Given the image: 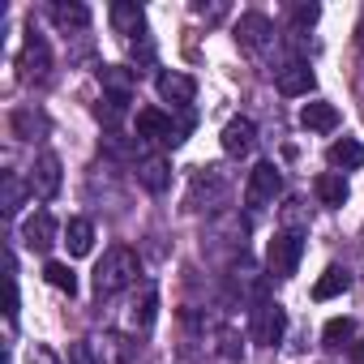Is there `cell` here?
Here are the masks:
<instances>
[{"label":"cell","instance_id":"obj_1","mask_svg":"<svg viewBox=\"0 0 364 364\" xmlns=\"http://www.w3.org/2000/svg\"><path fill=\"white\" fill-rule=\"evenodd\" d=\"M133 279H137V253L124 249V245H112V249L99 257V266H95V291H99V296H116V291H124Z\"/></svg>","mask_w":364,"mask_h":364},{"label":"cell","instance_id":"obj_2","mask_svg":"<svg viewBox=\"0 0 364 364\" xmlns=\"http://www.w3.org/2000/svg\"><path fill=\"white\" fill-rule=\"evenodd\" d=\"M133 343L124 334H103V338H82L69 351V364H129Z\"/></svg>","mask_w":364,"mask_h":364},{"label":"cell","instance_id":"obj_3","mask_svg":"<svg viewBox=\"0 0 364 364\" xmlns=\"http://www.w3.org/2000/svg\"><path fill=\"white\" fill-rule=\"evenodd\" d=\"M185 133H189V120L176 124L163 107H141V112H137V137H146V141L180 146V141H185Z\"/></svg>","mask_w":364,"mask_h":364},{"label":"cell","instance_id":"obj_4","mask_svg":"<svg viewBox=\"0 0 364 364\" xmlns=\"http://www.w3.org/2000/svg\"><path fill=\"white\" fill-rule=\"evenodd\" d=\"M300 257H304V240H300L296 232H274V240H270V249H266L270 274H274V279H291L296 266H300Z\"/></svg>","mask_w":364,"mask_h":364},{"label":"cell","instance_id":"obj_5","mask_svg":"<svg viewBox=\"0 0 364 364\" xmlns=\"http://www.w3.org/2000/svg\"><path fill=\"white\" fill-rule=\"evenodd\" d=\"M279 189H283V176H279V167H274V163H257V167L249 171L245 202H249L253 210H262V206H270V202L279 198Z\"/></svg>","mask_w":364,"mask_h":364},{"label":"cell","instance_id":"obj_6","mask_svg":"<svg viewBox=\"0 0 364 364\" xmlns=\"http://www.w3.org/2000/svg\"><path fill=\"white\" fill-rule=\"evenodd\" d=\"M283 334H287V313H283V304H274V300H262V304L253 309V343H262V347H274Z\"/></svg>","mask_w":364,"mask_h":364},{"label":"cell","instance_id":"obj_7","mask_svg":"<svg viewBox=\"0 0 364 364\" xmlns=\"http://www.w3.org/2000/svg\"><path fill=\"white\" fill-rule=\"evenodd\" d=\"M56 236H60V228H56V219H52L48 210H35V215L22 223V245H26L31 253H48V249L56 245Z\"/></svg>","mask_w":364,"mask_h":364},{"label":"cell","instance_id":"obj_8","mask_svg":"<svg viewBox=\"0 0 364 364\" xmlns=\"http://www.w3.org/2000/svg\"><path fill=\"white\" fill-rule=\"evenodd\" d=\"M48 73H52V52H48V43H43V35H26V48H22V77L26 82H48Z\"/></svg>","mask_w":364,"mask_h":364},{"label":"cell","instance_id":"obj_9","mask_svg":"<svg viewBox=\"0 0 364 364\" xmlns=\"http://www.w3.org/2000/svg\"><path fill=\"white\" fill-rule=\"evenodd\" d=\"M159 99L163 103H171V107H189L193 103V95H198V82L189 77V73H176V69H167V73H159Z\"/></svg>","mask_w":364,"mask_h":364},{"label":"cell","instance_id":"obj_10","mask_svg":"<svg viewBox=\"0 0 364 364\" xmlns=\"http://www.w3.org/2000/svg\"><path fill=\"white\" fill-rule=\"evenodd\" d=\"M31 193L35 198H56L60 193V159L56 154H39L35 167H31Z\"/></svg>","mask_w":364,"mask_h":364},{"label":"cell","instance_id":"obj_11","mask_svg":"<svg viewBox=\"0 0 364 364\" xmlns=\"http://www.w3.org/2000/svg\"><path fill=\"white\" fill-rule=\"evenodd\" d=\"M274 86H279V95H309L313 90V69L304 65V60H287L283 69H274Z\"/></svg>","mask_w":364,"mask_h":364},{"label":"cell","instance_id":"obj_12","mask_svg":"<svg viewBox=\"0 0 364 364\" xmlns=\"http://www.w3.org/2000/svg\"><path fill=\"white\" fill-rule=\"evenodd\" d=\"M223 150L228 154H249L253 146H257V129H253V120L249 116H232L228 124H223Z\"/></svg>","mask_w":364,"mask_h":364},{"label":"cell","instance_id":"obj_13","mask_svg":"<svg viewBox=\"0 0 364 364\" xmlns=\"http://www.w3.org/2000/svg\"><path fill=\"white\" fill-rule=\"evenodd\" d=\"M300 124L313 129V133H334L338 129V107L326 103V99H313V103L300 107Z\"/></svg>","mask_w":364,"mask_h":364},{"label":"cell","instance_id":"obj_14","mask_svg":"<svg viewBox=\"0 0 364 364\" xmlns=\"http://www.w3.org/2000/svg\"><path fill=\"white\" fill-rule=\"evenodd\" d=\"M137 180L150 189V193H163L171 185V163L163 154H150V159H137Z\"/></svg>","mask_w":364,"mask_h":364},{"label":"cell","instance_id":"obj_15","mask_svg":"<svg viewBox=\"0 0 364 364\" xmlns=\"http://www.w3.org/2000/svg\"><path fill=\"white\" fill-rule=\"evenodd\" d=\"M270 35H274V26H270L262 14H245V18L236 22V39H240L245 48H266Z\"/></svg>","mask_w":364,"mask_h":364},{"label":"cell","instance_id":"obj_16","mask_svg":"<svg viewBox=\"0 0 364 364\" xmlns=\"http://www.w3.org/2000/svg\"><path fill=\"white\" fill-rule=\"evenodd\" d=\"M326 159H330V167H338V171H355V167H364V146H360L355 137H338V141L326 150Z\"/></svg>","mask_w":364,"mask_h":364},{"label":"cell","instance_id":"obj_17","mask_svg":"<svg viewBox=\"0 0 364 364\" xmlns=\"http://www.w3.org/2000/svg\"><path fill=\"white\" fill-rule=\"evenodd\" d=\"M112 26H116V35L133 39V35L146 31V14L137 5H129V0H116V5H112Z\"/></svg>","mask_w":364,"mask_h":364},{"label":"cell","instance_id":"obj_18","mask_svg":"<svg viewBox=\"0 0 364 364\" xmlns=\"http://www.w3.org/2000/svg\"><path fill=\"white\" fill-rule=\"evenodd\" d=\"M99 86H103V95L129 99V95H133V69H124V65H103V69H99Z\"/></svg>","mask_w":364,"mask_h":364},{"label":"cell","instance_id":"obj_19","mask_svg":"<svg viewBox=\"0 0 364 364\" xmlns=\"http://www.w3.org/2000/svg\"><path fill=\"white\" fill-rule=\"evenodd\" d=\"M65 245H69L73 257H86V253L95 249V228H90V219H69V223H65Z\"/></svg>","mask_w":364,"mask_h":364},{"label":"cell","instance_id":"obj_20","mask_svg":"<svg viewBox=\"0 0 364 364\" xmlns=\"http://www.w3.org/2000/svg\"><path fill=\"white\" fill-rule=\"evenodd\" d=\"M347 287H351V274L338 270V266H330V270L313 283V300H334V296H343Z\"/></svg>","mask_w":364,"mask_h":364},{"label":"cell","instance_id":"obj_21","mask_svg":"<svg viewBox=\"0 0 364 364\" xmlns=\"http://www.w3.org/2000/svg\"><path fill=\"white\" fill-rule=\"evenodd\" d=\"M317 198H321V206H343L347 202V180H343V171L317 176Z\"/></svg>","mask_w":364,"mask_h":364},{"label":"cell","instance_id":"obj_22","mask_svg":"<svg viewBox=\"0 0 364 364\" xmlns=\"http://www.w3.org/2000/svg\"><path fill=\"white\" fill-rule=\"evenodd\" d=\"M26 193H31V180H22V176H5V185H0V206H5V215H18L22 202H26Z\"/></svg>","mask_w":364,"mask_h":364},{"label":"cell","instance_id":"obj_23","mask_svg":"<svg viewBox=\"0 0 364 364\" xmlns=\"http://www.w3.org/2000/svg\"><path fill=\"white\" fill-rule=\"evenodd\" d=\"M321 338H326V347H355V321L351 317H330Z\"/></svg>","mask_w":364,"mask_h":364},{"label":"cell","instance_id":"obj_24","mask_svg":"<svg viewBox=\"0 0 364 364\" xmlns=\"http://www.w3.org/2000/svg\"><path fill=\"white\" fill-rule=\"evenodd\" d=\"M52 18H56V26H65V31H86L90 26V9L86 5H52Z\"/></svg>","mask_w":364,"mask_h":364},{"label":"cell","instance_id":"obj_25","mask_svg":"<svg viewBox=\"0 0 364 364\" xmlns=\"http://www.w3.org/2000/svg\"><path fill=\"white\" fill-rule=\"evenodd\" d=\"M43 279H48L56 291H65V296H77V274H73L65 262H48V266H43Z\"/></svg>","mask_w":364,"mask_h":364},{"label":"cell","instance_id":"obj_26","mask_svg":"<svg viewBox=\"0 0 364 364\" xmlns=\"http://www.w3.org/2000/svg\"><path fill=\"white\" fill-rule=\"evenodd\" d=\"M124 107H129V99H116V95H103L99 99V107H95V116L112 129V124H120V116H124Z\"/></svg>","mask_w":364,"mask_h":364},{"label":"cell","instance_id":"obj_27","mask_svg":"<svg viewBox=\"0 0 364 364\" xmlns=\"http://www.w3.org/2000/svg\"><path fill=\"white\" fill-rule=\"evenodd\" d=\"M154 309H159V296H154V287H146V296H141V309H133V321H137V330H150V321H154Z\"/></svg>","mask_w":364,"mask_h":364},{"label":"cell","instance_id":"obj_28","mask_svg":"<svg viewBox=\"0 0 364 364\" xmlns=\"http://www.w3.org/2000/svg\"><path fill=\"white\" fill-rule=\"evenodd\" d=\"M313 22H317V5H296V9H291V26H296V31H304V26H313Z\"/></svg>","mask_w":364,"mask_h":364},{"label":"cell","instance_id":"obj_29","mask_svg":"<svg viewBox=\"0 0 364 364\" xmlns=\"http://www.w3.org/2000/svg\"><path fill=\"white\" fill-rule=\"evenodd\" d=\"M26 364H60V360H56V351H48V347H35V351L26 355Z\"/></svg>","mask_w":364,"mask_h":364},{"label":"cell","instance_id":"obj_30","mask_svg":"<svg viewBox=\"0 0 364 364\" xmlns=\"http://www.w3.org/2000/svg\"><path fill=\"white\" fill-rule=\"evenodd\" d=\"M351 364H364V338H355V347H351Z\"/></svg>","mask_w":364,"mask_h":364}]
</instances>
